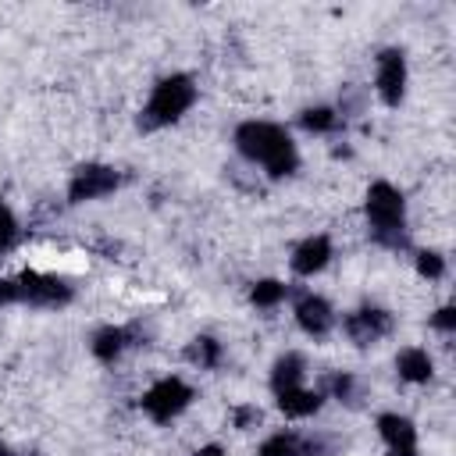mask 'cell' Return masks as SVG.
<instances>
[{
  "label": "cell",
  "mask_w": 456,
  "mask_h": 456,
  "mask_svg": "<svg viewBox=\"0 0 456 456\" xmlns=\"http://www.w3.org/2000/svg\"><path fill=\"white\" fill-rule=\"evenodd\" d=\"M232 142H235V153L246 164L260 167L267 178H289L299 171V146L278 121L249 118V121L235 125Z\"/></svg>",
  "instance_id": "1"
},
{
  "label": "cell",
  "mask_w": 456,
  "mask_h": 456,
  "mask_svg": "<svg viewBox=\"0 0 456 456\" xmlns=\"http://www.w3.org/2000/svg\"><path fill=\"white\" fill-rule=\"evenodd\" d=\"M363 217H367V235L381 249H410V228H406V196L399 185L378 178L370 182L363 196Z\"/></svg>",
  "instance_id": "2"
},
{
  "label": "cell",
  "mask_w": 456,
  "mask_h": 456,
  "mask_svg": "<svg viewBox=\"0 0 456 456\" xmlns=\"http://www.w3.org/2000/svg\"><path fill=\"white\" fill-rule=\"evenodd\" d=\"M196 96H200V86H196V78L189 71L164 75L150 89V96H146V103L139 110V132H160V128L182 121L192 110Z\"/></svg>",
  "instance_id": "3"
},
{
  "label": "cell",
  "mask_w": 456,
  "mask_h": 456,
  "mask_svg": "<svg viewBox=\"0 0 456 456\" xmlns=\"http://www.w3.org/2000/svg\"><path fill=\"white\" fill-rule=\"evenodd\" d=\"M192 399H196V388H192L185 378L167 374V378H157V381L142 392L139 410H142L153 424H171L175 417H182V413L192 406Z\"/></svg>",
  "instance_id": "4"
},
{
  "label": "cell",
  "mask_w": 456,
  "mask_h": 456,
  "mask_svg": "<svg viewBox=\"0 0 456 456\" xmlns=\"http://www.w3.org/2000/svg\"><path fill=\"white\" fill-rule=\"evenodd\" d=\"M75 299V289L57 274L25 271L14 278V306H36V310H61Z\"/></svg>",
  "instance_id": "5"
},
{
  "label": "cell",
  "mask_w": 456,
  "mask_h": 456,
  "mask_svg": "<svg viewBox=\"0 0 456 456\" xmlns=\"http://www.w3.org/2000/svg\"><path fill=\"white\" fill-rule=\"evenodd\" d=\"M121 189V171L100 160H86L68 178V203H93L103 196H114Z\"/></svg>",
  "instance_id": "6"
},
{
  "label": "cell",
  "mask_w": 456,
  "mask_h": 456,
  "mask_svg": "<svg viewBox=\"0 0 456 456\" xmlns=\"http://www.w3.org/2000/svg\"><path fill=\"white\" fill-rule=\"evenodd\" d=\"M406 82H410V64L403 46H385L374 57V93L385 107H399L406 100Z\"/></svg>",
  "instance_id": "7"
},
{
  "label": "cell",
  "mask_w": 456,
  "mask_h": 456,
  "mask_svg": "<svg viewBox=\"0 0 456 456\" xmlns=\"http://www.w3.org/2000/svg\"><path fill=\"white\" fill-rule=\"evenodd\" d=\"M342 331L353 346L367 349V346H378L381 338H388L395 331V317L385 310V306H374V303H363L356 310H349L342 317Z\"/></svg>",
  "instance_id": "8"
},
{
  "label": "cell",
  "mask_w": 456,
  "mask_h": 456,
  "mask_svg": "<svg viewBox=\"0 0 456 456\" xmlns=\"http://www.w3.org/2000/svg\"><path fill=\"white\" fill-rule=\"evenodd\" d=\"M289 299H292V314H296L299 331H306L310 338H324V335H331V328L338 324L335 306H331L324 296H317V292H310V289H292Z\"/></svg>",
  "instance_id": "9"
},
{
  "label": "cell",
  "mask_w": 456,
  "mask_h": 456,
  "mask_svg": "<svg viewBox=\"0 0 456 456\" xmlns=\"http://www.w3.org/2000/svg\"><path fill=\"white\" fill-rule=\"evenodd\" d=\"M335 256V246H331V235L317 232V235H306L303 242H296L292 256H289V267L296 278H314L321 274Z\"/></svg>",
  "instance_id": "10"
},
{
  "label": "cell",
  "mask_w": 456,
  "mask_h": 456,
  "mask_svg": "<svg viewBox=\"0 0 456 456\" xmlns=\"http://www.w3.org/2000/svg\"><path fill=\"white\" fill-rule=\"evenodd\" d=\"M378 435H381L388 456H417L420 452L417 428H413V420L406 413H395V410L378 413Z\"/></svg>",
  "instance_id": "11"
},
{
  "label": "cell",
  "mask_w": 456,
  "mask_h": 456,
  "mask_svg": "<svg viewBox=\"0 0 456 456\" xmlns=\"http://www.w3.org/2000/svg\"><path fill=\"white\" fill-rule=\"evenodd\" d=\"M132 346H142V342H139V324H103V328L93 331V338H89V349H93V356H96L100 363L121 360V353L132 349Z\"/></svg>",
  "instance_id": "12"
},
{
  "label": "cell",
  "mask_w": 456,
  "mask_h": 456,
  "mask_svg": "<svg viewBox=\"0 0 456 456\" xmlns=\"http://www.w3.org/2000/svg\"><path fill=\"white\" fill-rule=\"evenodd\" d=\"M306 356L303 353H296V349H285L274 363H271V378H267V385H271V395L278 399V395H285V392H296V388H303L306 385Z\"/></svg>",
  "instance_id": "13"
},
{
  "label": "cell",
  "mask_w": 456,
  "mask_h": 456,
  "mask_svg": "<svg viewBox=\"0 0 456 456\" xmlns=\"http://www.w3.org/2000/svg\"><path fill=\"white\" fill-rule=\"evenodd\" d=\"M395 374L403 381H410V385H424L435 374V360H431V353L424 346H403L395 353Z\"/></svg>",
  "instance_id": "14"
},
{
  "label": "cell",
  "mask_w": 456,
  "mask_h": 456,
  "mask_svg": "<svg viewBox=\"0 0 456 456\" xmlns=\"http://www.w3.org/2000/svg\"><path fill=\"white\" fill-rule=\"evenodd\" d=\"M221 356H224V349H221V342H217L214 335H196V338H189V346H185V360H189L192 367H200V370L221 367Z\"/></svg>",
  "instance_id": "15"
},
{
  "label": "cell",
  "mask_w": 456,
  "mask_h": 456,
  "mask_svg": "<svg viewBox=\"0 0 456 456\" xmlns=\"http://www.w3.org/2000/svg\"><path fill=\"white\" fill-rule=\"evenodd\" d=\"M289 292H292V285H285V281H278V278H260V281H253V289H249V303H253L256 310H274V306H281V303L289 299Z\"/></svg>",
  "instance_id": "16"
},
{
  "label": "cell",
  "mask_w": 456,
  "mask_h": 456,
  "mask_svg": "<svg viewBox=\"0 0 456 456\" xmlns=\"http://www.w3.org/2000/svg\"><path fill=\"white\" fill-rule=\"evenodd\" d=\"M299 125H303L306 132H314V135H331V132L342 125V118H338V110H335V107L317 103V107L299 110Z\"/></svg>",
  "instance_id": "17"
},
{
  "label": "cell",
  "mask_w": 456,
  "mask_h": 456,
  "mask_svg": "<svg viewBox=\"0 0 456 456\" xmlns=\"http://www.w3.org/2000/svg\"><path fill=\"white\" fill-rule=\"evenodd\" d=\"M256 456H303V435L296 431H274L260 442Z\"/></svg>",
  "instance_id": "18"
},
{
  "label": "cell",
  "mask_w": 456,
  "mask_h": 456,
  "mask_svg": "<svg viewBox=\"0 0 456 456\" xmlns=\"http://www.w3.org/2000/svg\"><path fill=\"white\" fill-rule=\"evenodd\" d=\"M328 392H331V399H338V403H346V406H360V399H363L360 378L349 374V370H338V374L328 381ZM328 392H324V395H328Z\"/></svg>",
  "instance_id": "19"
},
{
  "label": "cell",
  "mask_w": 456,
  "mask_h": 456,
  "mask_svg": "<svg viewBox=\"0 0 456 456\" xmlns=\"http://www.w3.org/2000/svg\"><path fill=\"white\" fill-rule=\"evenodd\" d=\"M413 264H417V274L428 278V281L445 278V256L438 249H417L413 253Z\"/></svg>",
  "instance_id": "20"
},
{
  "label": "cell",
  "mask_w": 456,
  "mask_h": 456,
  "mask_svg": "<svg viewBox=\"0 0 456 456\" xmlns=\"http://www.w3.org/2000/svg\"><path fill=\"white\" fill-rule=\"evenodd\" d=\"M18 239H21V224H18V214L0 200V253H7V249H14L18 246Z\"/></svg>",
  "instance_id": "21"
},
{
  "label": "cell",
  "mask_w": 456,
  "mask_h": 456,
  "mask_svg": "<svg viewBox=\"0 0 456 456\" xmlns=\"http://www.w3.org/2000/svg\"><path fill=\"white\" fill-rule=\"evenodd\" d=\"M431 328H435L438 335H452V331H456V306H452V303L438 306V310L431 314Z\"/></svg>",
  "instance_id": "22"
},
{
  "label": "cell",
  "mask_w": 456,
  "mask_h": 456,
  "mask_svg": "<svg viewBox=\"0 0 456 456\" xmlns=\"http://www.w3.org/2000/svg\"><path fill=\"white\" fill-rule=\"evenodd\" d=\"M232 420H235L239 431H249L253 424H260V410H256V406H239V410L232 413Z\"/></svg>",
  "instance_id": "23"
},
{
  "label": "cell",
  "mask_w": 456,
  "mask_h": 456,
  "mask_svg": "<svg viewBox=\"0 0 456 456\" xmlns=\"http://www.w3.org/2000/svg\"><path fill=\"white\" fill-rule=\"evenodd\" d=\"M196 456H224V449H221L217 442H210V445H200V449H196Z\"/></svg>",
  "instance_id": "24"
},
{
  "label": "cell",
  "mask_w": 456,
  "mask_h": 456,
  "mask_svg": "<svg viewBox=\"0 0 456 456\" xmlns=\"http://www.w3.org/2000/svg\"><path fill=\"white\" fill-rule=\"evenodd\" d=\"M0 456H14V452H11V449H7V445H0Z\"/></svg>",
  "instance_id": "25"
}]
</instances>
